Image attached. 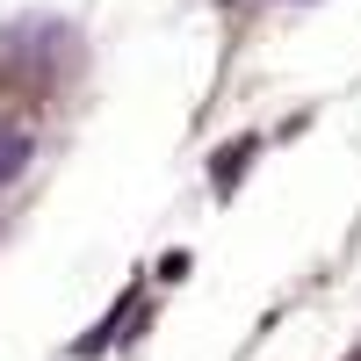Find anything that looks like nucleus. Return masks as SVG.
Here are the masks:
<instances>
[{
  "label": "nucleus",
  "instance_id": "1",
  "mask_svg": "<svg viewBox=\"0 0 361 361\" xmlns=\"http://www.w3.org/2000/svg\"><path fill=\"white\" fill-rule=\"evenodd\" d=\"M22 166H29V137L22 130H0V188H8Z\"/></svg>",
  "mask_w": 361,
  "mask_h": 361
},
{
  "label": "nucleus",
  "instance_id": "2",
  "mask_svg": "<svg viewBox=\"0 0 361 361\" xmlns=\"http://www.w3.org/2000/svg\"><path fill=\"white\" fill-rule=\"evenodd\" d=\"M246 159H253V137L238 145V152H217V166H209V173H217V188H231V180H238V166H246Z\"/></svg>",
  "mask_w": 361,
  "mask_h": 361
}]
</instances>
